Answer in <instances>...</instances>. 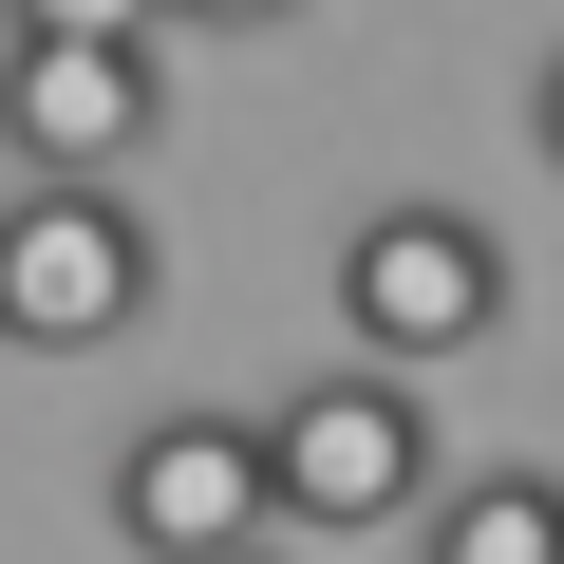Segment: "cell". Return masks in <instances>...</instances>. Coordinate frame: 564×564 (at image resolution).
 I'll return each mask as SVG.
<instances>
[{"label": "cell", "mask_w": 564, "mask_h": 564, "mask_svg": "<svg viewBox=\"0 0 564 564\" xmlns=\"http://www.w3.org/2000/svg\"><path fill=\"white\" fill-rule=\"evenodd\" d=\"M527 132H545V170H564V57H545V76H527Z\"/></svg>", "instance_id": "cell-9"}, {"label": "cell", "mask_w": 564, "mask_h": 564, "mask_svg": "<svg viewBox=\"0 0 564 564\" xmlns=\"http://www.w3.org/2000/svg\"><path fill=\"white\" fill-rule=\"evenodd\" d=\"M0 20H20V39H151L170 0H0Z\"/></svg>", "instance_id": "cell-7"}, {"label": "cell", "mask_w": 564, "mask_h": 564, "mask_svg": "<svg viewBox=\"0 0 564 564\" xmlns=\"http://www.w3.org/2000/svg\"><path fill=\"white\" fill-rule=\"evenodd\" d=\"M489 321H508V245H489L470 207H377V226L339 245V339H358V358L433 377V358H470Z\"/></svg>", "instance_id": "cell-3"}, {"label": "cell", "mask_w": 564, "mask_h": 564, "mask_svg": "<svg viewBox=\"0 0 564 564\" xmlns=\"http://www.w3.org/2000/svg\"><path fill=\"white\" fill-rule=\"evenodd\" d=\"M282 508H263V433L245 414H151L132 452H113V545H151V564H226V545H263Z\"/></svg>", "instance_id": "cell-5"}, {"label": "cell", "mask_w": 564, "mask_h": 564, "mask_svg": "<svg viewBox=\"0 0 564 564\" xmlns=\"http://www.w3.org/2000/svg\"><path fill=\"white\" fill-rule=\"evenodd\" d=\"M151 282H170V245H151V207L113 170H20V188H0V339H20V358L132 339Z\"/></svg>", "instance_id": "cell-1"}, {"label": "cell", "mask_w": 564, "mask_h": 564, "mask_svg": "<svg viewBox=\"0 0 564 564\" xmlns=\"http://www.w3.org/2000/svg\"><path fill=\"white\" fill-rule=\"evenodd\" d=\"M170 20H226V39H282L302 0H170Z\"/></svg>", "instance_id": "cell-8"}, {"label": "cell", "mask_w": 564, "mask_h": 564, "mask_svg": "<svg viewBox=\"0 0 564 564\" xmlns=\"http://www.w3.org/2000/svg\"><path fill=\"white\" fill-rule=\"evenodd\" d=\"M170 132L151 39H0V151L20 170H132Z\"/></svg>", "instance_id": "cell-4"}, {"label": "cell", "mask_w": 564, "mask_h": 564, "mask_svg": "<svg viewBox=\"0 0 564 564\" xmlns=\"http://www.w3.org/2000/svg\"><path fill=\"white\" fill-rule=\"evenodd\" d=\"M433 470H452V433H433V395L395 377V358H339V377H302L263 414V508L282 527H414L433 508Z\"/></svg>", "instance_id": "cell-2"}, {"label": "cell", "mask_w": 564, "mask_h": 564, "mask_svg": "<svg viewBox=\"0 0 564 564\" xmlns=\"http://www.w3.org/2000/svg\"><path fill=\"white\" fill-rule=\"evenodd\" d=\"M433 564H564V470H489V489H452L433 470Z\"/></svg>", "instance_id": "cell-6"}]
</instances>
